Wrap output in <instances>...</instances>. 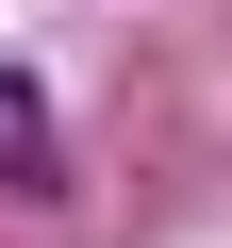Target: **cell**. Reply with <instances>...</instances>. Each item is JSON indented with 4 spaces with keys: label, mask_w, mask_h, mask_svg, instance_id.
Masks as SVG:
<instances>
[{
    "label": "cell",
    "mask_w": 232,
    "mask_h": 248,
    "mask_svg": "<svg viewBox=\"0 0 232 248\" xmlns=\"http://www.w3.org/2000/svg\"><path fill=\"white\" fill-rule=\"evenodd\" d=\"M0 166H17V182H50V116H33V83H0Z\"/></svg>",
    "instance_id": "1"
}]
</instances>
